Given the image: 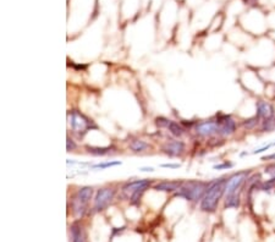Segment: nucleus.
Segmentation results:
<instances>
[{
    "label": "nucleus",
    "mask_w": 275,
    "mask_h": 242,
    "mask_svg": "<svg viewBox=\"0 0 275 242\" xmlns=\"http://www.w3.org/2000/svg\"><path fill=\"white\" fill-rule=\"evenodd\" d=\"M117 165H121V161H108V163H99L94 165V168H99V169H107L110 168V166H117Z\"/></svg>",
    "instance_id": "4be33fe9"
},
{
    "label": "nucleus",
    "mask_w": 275,
    "mask_h": 242,
    "mask_svg": "<svg viewBox=\"0 0 275 242\" xmlns=\"http://www.w3.org/2000/svg\"><path fill=\"white\" fill-rule=\"evenodd\" d=\"M215 119L218 120V122H219V136L223 137H229L231 136V134L235 133L237 125H236V121L231 118V115L228 114H217V118Z\"/></svg>",
    "instance_id": "0eeeda50"
},
{
    "label": "nucleus",
    "mask_w": 275,
    "mask_h": 242,
    "mask_svg": "<svg viewBox=\"0 0 275 242\" xmlns=\"http://www.w3.org/2000/svg\"><path fill=\"white\" fill-rule=\"evenodd\" d=\"M161 168H170V169H177L180 168V164H171V163H168V164H161Z\"/></svg>",
    "instance_id": "a878e982"
},
{
    "label": "nucleus",
    "mask_w": 275,
    "mask_h": 242,
    "mask_svg": "<svg viewBox=\"0 0 275 242\" xmlns=\"http://www.w3.org/2000/svg\"><path fill=\"white\" fill-rule=\"evenodd\" d=\"M183 185L182 180H172V181H169V180H164V181L158 182L154 186V190L157 191H163V192H174V191L179 190Z\"/></svg>",
    "instance_id": "f8f14e48"
},
{
    "label": "nucleus",
    "mask_w": 275,
    "mask_h": 242,
    "mask_svg": "<svg viewBox=\"0 0 275 242\" xmlns=\"http://www.w3.org/2000/svg\"><path fill=\"white\" fill-rule=\"evenodd\" d=\"M256 115L260 118L261 120L271 119L275 115V108L272 103L267 101H258L256 103Z\"/></svg>",
    "instance_id": "1a4fd4ad"
},
{
    "label": "nucleus",
    "mask_w": 275,
    "mask_h": 242,
    "mask_svg": "<svg viewBox=\"0 0 275 242\" xmlns=\"http://www.w3.org/2000/svg\"><path fill=\"white\" fill-rule=\"evenodd\" d=\"M264 173L269 175L271 177H275V163L268 164V165L266 166V169H264Z\"/></svg>",
    "instance_id": "b1692460"
},
{
    "label": "nucleus",
    "mask_w": 275,
    "mask_h": 242,
    "mask_svg": "<svg viewBox=\"0 0 275 242\" xmlns=\"http://www.w3.org/2000/svg\"><path fill=\"white\" fill-rule=\"evenodd\" d=\"M226 190V180L219 179L212 182L208 191L206 192L204 197L201 200V211L206 213H214L218 208L220 200L225 195Z\"/></svg>",
    "instance_id": "f257e3e1"
},
{
    "label": "nucleus",
    "mask_w": 275,
    "mask_h": 242,
    "mask_svg": "<svg viewBox=\"0 0 275 242\" xmlns=\"http://www.w3.org/2000/svg\"><path fill=\"white\" fill-rule=\"evenodd\" d=\"M87 152L92 155H107L112 152V149H115V147L109 146V147H86Z\"/></svg>",
    "instance_id": "2eb2a0df"
},
{
    "label": "nucleus",
    "mask_w": 275,
    "mask_h": 242,
    "mask_svg": "<svg viewBox=\"0 0 275 242\" xmlns=\"http://www.w3.org/2000/svg\"><path fill=\"white\" fill-rule=\"evenodd\" d=\"M219 122L217 119L202 121L196 126V132L201 137H212L214 134H219Z\"/></svg>",
    "instance_id": "6e6552de"
},
{
    "label": "nucleus",
    "mask_w": 275,
    "mask_h": 242,
    "mask_svg": "<svg viewBox=\"0 0 275 242\" xmlns=\"http://www.w3.org/2000/svg\"><path fill=\"white\" fill-rule=\"evenodd\" d=\"M234 166V163H229V161H225V163L219 164V165H215V170H223V169H230Z\"/></svg>",
    "instance_id": "393cba45"
},
{
    "label": "nucleus",
    "mask_w": 275,
    "mask_h": 242,
    "mask_svg": "<svg viewBox=\"0 0 275 242\" xmlns=\"http://www.w3.org/2000/svg\"><path fill=\"white\" fill-rule=\"evenodd\" d=\"M212 182L190 180V181L187 182H183V185L179 188V191L175 193V196H176V197L185 198V200L191 202H197L204 197V195H206V192L208 191Z\"/></svg>",
    "instance_id": "f03ea898"
},
{
    "label": "nucleus",
    "mask_w": 275,
    "mask_h": 242,
    "mask_svg": "<svg viewBox=\"0 0 275 242\" xmlns=\"http://www.w3.org/2000/svg\"><path fill=\"white\" fill-rule=\"evenodd\" d=\"M260 188L264 191V192H271V191L275 190V177H272V179L267 180V181L261 182Z\"/></svg>",
    "instance_id": "aec40b11"
},
{
    "label": "nucleus",
    "mask_w": 275,
    "mask_h": 242,
    "mask_svg": "<svg viewBox=\"0 0 275 242\" xmlns=\"http://www.w3.org/2000/svg\"><path fill=\"white\" fill-rule=\"evenodd\" d=\"M129 147H130L132 152L141 153L147 149V148H149V144H148L147 142L142 141V139H134V141H131L130 143H129Z\"/></svg>",
    "instance_id": "dca6fc26"
},
{
    "label": "nucleus",
    "mask_w": 275,
    "mask_h": 242,
    "mask_svg": "<svg viewBox=\"0 0 275 242\" xmlns=\"http://www.w3.org/2000/svg\"><path fill=\"white\" fill-rule=\"evenodd\" d=\"M263 161H269V160H275V153H273V154H269V155H266V157L262 158Z\"/></svg>",
    "instance_id": "bb28decb"
},
{
    "label": "nucleus",
    "mask_w": 275,
    "mask_h": 242,
    "mask_svg": "<svg viewBox=\"0 0 275 242\" xmlns=\"http://www.w3.org/2000/svg\"><path fill=\"white\" fill-rule=\"evenodd\" d=\"M161 149L169 157H179L185 152V143L179 139H172L170 142H166Z\"/></svg>",
    "instance_id": "9b49d317"
},
{
    "label": "nucleus",
    "mask_w": 275,
    "mask_h": 242,
    "mask_svg": "<svg viewBox=\"0 0 275 242\" xmlns=\"http://www.w3.org/2000/svg\"><path fill=\"white\" fill-rule=\"evenodd\" d=\"M115 193H117V191L112 187L99 188L96 193V197H94V212H103L104 209H107L114 200Z\"/></svg>",
    "instance_id": "39448f33"
},
{
    "label": "nucleus",
    "mask_w": 275,
    "mask_h": 242,
    "mask_svg": "<svg viewBox=\"0 0 275 242\" xmlns=\"http://www.w3.org/2000/svg\"><path fill=\"white\" fill-rule=\"evenodd\" d=\"M261 130L263 132H273L275 131V117L263 120L262 123H261Z\"/></svg>",
    "instance_id": "a211bd4d"
},
{
    "label": "nucleus",
    "mask_w": 275,
    "mask_h": 242,
    "mask_svg": "<svg viewBox=\"0 0 275 242\" xmlns=\"http://www.w3.org/2000/svg\"><path fill=\"white\" fill-rule=\"evenodd\" d=\"M92 196H93V187L83 186L77 190L74 201H72V209L79 218H82L87 213L88 203L92 200Z\"/></svg>",
    "instance_id": "20e7f679"
},
{
    "label": "nucleus",
    "mask_w": 275,
    "mask_h": 242,
    "mask_svg": "<svg viewBox=\"0 0 275 242\" xmlns=\"http://www.w3.org/2000/svg\"><path fill=\"white\" fill-rule=\"evenodd\" d=\"M250 174L251 171L244 170V171H239V173L234 174L233 176L229 177V179L226 180L225 195H233V193L240 192V190H241L242 186H244L245 182L249 180Z\"/></svg>",
    "instance_id": "423d86ee"
},
{
    "label": "nucleus",
    "mask_w": 275,
    "mask_h": 242,
    "mask_svg": "<svg viewBox=\"0 0 275 242\" xmlns=\"http://www.w3.org/2000/svg\"><path fill=\"white\" fill-rule=\"evenodd\" d=\"M139 170L144 171V173H148V171H149V173H150V171H154V169H153V168H141V169H139Z\"/></svg>",
    "instance_id": "cd10ccee"
},
{
    "label": "nucleus",
    "mask_w": 275,
    "mask_h": 242,
    "mask_svg": "<svg viewBox=\"0 0 275 242\" xmlns=\"http://www.w3.org/2000/svg\"><path fill=\"white\" fill-rule=\"evenodd\" d=\"M70 229H71L72 242H87V234L82 225L79 223H74Z\"/></svg>",
    "instance_id": "ddd939ff"
},
{
    "label": "nucleus",
    "mask_w": 275,
    "mask_h": 242,
    "mask_svg": "<svg viewBox=\"0 0 275 242\" xmlns=\"http://www.w3.org/2000/svg\"><path fill=\"white\" fill-rule=\"evenodd\" d=\"M155 123H157V126L159 128H164V127L168 128L169 123H170V120H168L166 118H164V117H159L155 119Z\"/></svg>",
    "instance_id": "412c9836"
},
{
    "label": "nucleus",
    "mask_w": 275,
    "mask_h": 242,
    "mask_svg": "<svg viewBox=\"0 0 275 242\" xmlns=\"http://www.w3.org/2000/svg\"><path fill=\"white\" fill-rule=\"evenodd\" d=\"M152 184V180L150 179H141V180H135V181H129L126 182L125 186L123 187V192L125 195L131 196L132 193L136 192L138 190H147L148 187Z\"/></svg>",
    "instance_id": "9d476101"
},
{
    "label": "nucleus",
    "mask_w": 275,
    "mask_h": 242,
    "mask_svg": "<svg viewBox=\"0 0 275 242\" xmlns=\"http://www.w3.org/2000/svg\"><path fill=\"white\" fill-rule=\"evenodd\" d=\"M168 130L169 132L175 137H181L182 134L185 133V128H183L181 125H179L177 122H175V121H170V123H169L168 126Z\"/></svg>",
    "instance_id": "f3484780"
},
{
    "label": "nucleus",
    "mask_w": 275,
    "mask_h": 242,
    "mask_svg": "<svg viewBox=\"0 0 275 242\" xmlns=\"http://www.w3.org/2000/svg\"><path fill=\"white\" fill-rule=\"evenodd\" d=\"M241 206V197L240 192L233 193V195H225V202H224V208L225 209H237Z\"/></svg>",
    "instance_id": "4468645a"
},
{
    "label": "nucleus",
    "mask_w": 275,
    "mask_h": 242,
    "mask_svg": "<svg viewBox=\"0 0 275 242\" xmlns=\"http://www.w3.org/2000/svg\"><path fill=\"white\" fill-rule=\"evenodd\" d=\"M76 148H77V144L75 143L74 139H72L70 136H67V138H66V150L67 152H74Z\"/></svg>",
    "instance_id": "5701e85b"
},
{
    "label": "nucleus",
    "mask_w": 275,
    "mask_h": 242,
    "mask_svg": "<svg viewBox=\"0 0 275 242\" xmlns=\"http://www.w3.org/2000/svg\"><path fill=\"white\" fill-rule=\"evenodd\" d=\"M261 119L257 117V115H255V117L250 118V119H246L242 122V126H244L246 130H253L255 127H257V125L260 123Z\"/></svg>",
    "instance_id": "6ab92c4d"
},
{
    "label": "nucleus",
    "mask_w": 275,
    "mask_h": 242,
    "mask_svg": "<svg viewBox=\"0 0 275 242\" xmlns=\"http://www.w3.org/2000/svg\"><path fill=\"white\" fill-rule=\"evenodd\" d=\"M67 119H69V123L71 126V130L75 133H79L80 137L87 133L92 128H98V126L94 123V121L90 119L87 115L82 114L79 110H70L67 113Z\"/></svg>",
    "instance_id": "7ed1b4c3"
}]
</instances>
